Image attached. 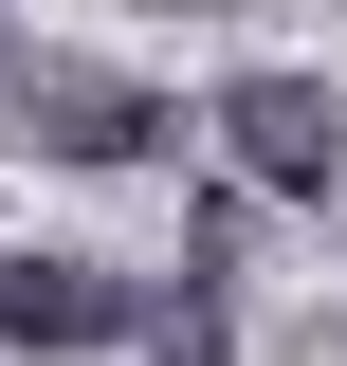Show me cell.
Listing matches in <instances>:
<instances>
[{"label": "cell", "mask_w": 347, "mask_h": 366, "mask_svg": "<svg viewBox=\"0 0 347 366\" xmlns=\"http://www.w3.org/2000/svg\"><path fill=\"white\" fill-rule=\"evenodd\" d=\"M219 147H238V183H274V202H329V183H347L329 74H238V92H219Z\"/></svg>", "instance_id": "6da1fadb"}, {"label": "cell", "mask_w": 347, "mask_h": 366, "mask_svg": "<svg viewBox=\"0 0 347 366\" xmlns=\"http://www.w3.org/2000/svg\"><path fill=\"white\" fill-rule=\"evenodd\" d=\"M19 129H37L55 165H146L183 110H165V92H129V74H74V55H19Z\"/></svg>", "instance_id": "7a4b0ae2"}, {"label": "cell", "mask_w": 347, "mask_h": 366, "mask_svg": "<svg viewBox=\"0 0 347 366\" xmlns=\"http://www.w3.org/2000/svg\"><path fill=\"white\" fill-rule=\"evenodd\" d=\"M110 330H129V274L19 257V238H0V348H110Z\"/></svg>", "instance_id": "3957f363"}, {"label": "cell", "mask_w": 347, "mask_h": 366, "mask_svg": "<svg viewBox=\"0 0 347 366\" xmlns=\"http://www.w3.org/2000/svg\"><path fill=\"white\" fill-rule=\"evenodd\" d=\"M146 19H219V0H146Z\"/></svg>", "instance_id": "277c9868"}]
</instances>
